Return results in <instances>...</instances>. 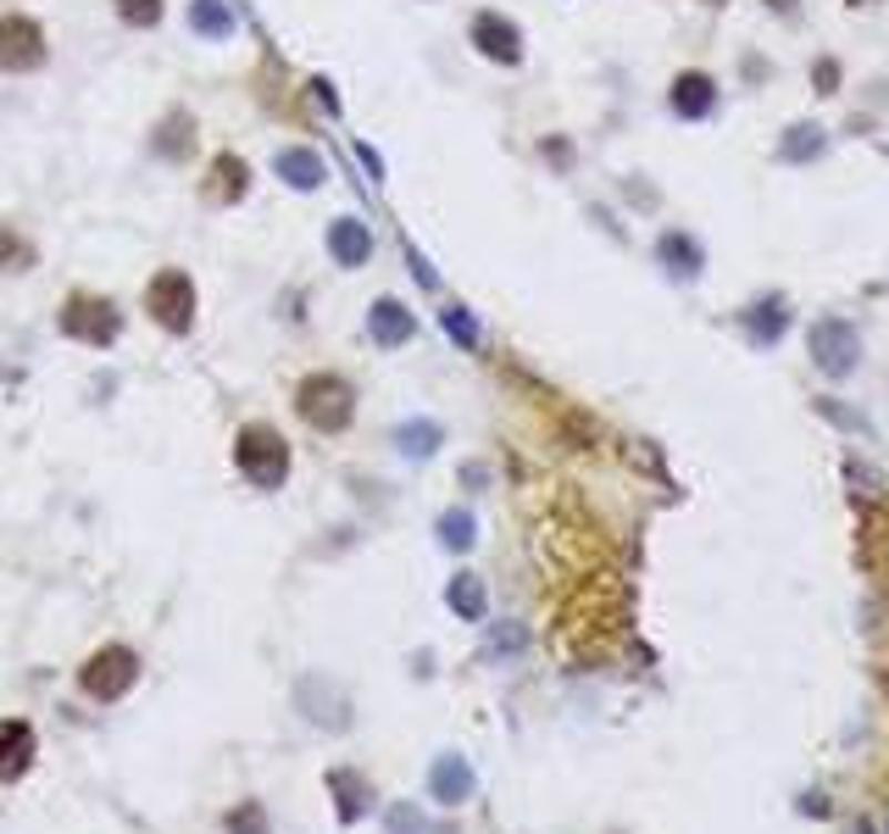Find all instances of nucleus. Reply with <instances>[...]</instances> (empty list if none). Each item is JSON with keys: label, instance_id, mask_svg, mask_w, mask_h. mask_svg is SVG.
Instances as JSON below:
<instances>
[{"label": "nucleus", "instance_id": "9b49d317", "mask_svg": "<svg viewBox=\"0 0 889 834\" xmlns=\"http://www.w3.org/2000/svg\"><path fill=\"white\" fill-rule=\"evenodd\" d=\"M367 339H372V345H384V350L411 345V339H417V317L406 312V301H395V295H372V306H367Z\"/></svg>", "mask_w": 889, "mask_h": 834}, {"label": "nucleus", "instance_id": "ddd939ff", "mask_svg": "<svg viewBox=\"0 0 889 834\" xmlns=\"http://www.w3.org/2000/svg\"><path fill=\"white\" fill-rule=\"evenodd\" d=\"M151 151H156L162 162H190V156L201 151V123H195V112H190V106H173V112L156 123Z\"/></svg>", "mask_w": 889, "mask_h": 834}, {"label": "nucleus", "instance_id": "f03ea898", "mask_svg": "<svg viewBox=\"0 0 889 834\" xmlns=\"http://www.w3.org/2000/svg\"><path fill=\"white\" fill-rule=\"evenodd\" d=\"M234 468H239V479H245L251 490L273 496V490L289 485L295 451H289L284 429H273V424H245V429L234 435Z\"/></svg>", "mask_w": 889, "mask_h": 834}, {"label": "nucleus", "instance_id": "f3484780", "mask_svg": "<svg viewBox=\"0 0 889 834\" xmlns=\"http://www.w3.org/2000/svg\"><path fill=\"white\" fill-rule=\"evenodd\" d=\"M445 607H451L462 623H484L490 618V584L479 573H451V584H445Z\"/></svg>", "mask_w": 889, "mask_h": 834}, {"label": "nucleus", "instance_id": "72a5a7b5", "mask_svg": "<svg viewBox=\"0 0 889 834\" xmlns=\"http://www.w3.org/2000/svg\"><path fill=\"white\" fill-rule=\"evenodd\" d=\"M883 834H889V823H883Z\"/></svg>", "mask_w": 889, "mask_h": 834}, {"label": "nucleus", "instance_id": "5701e85b", "mask_svg": "<svg viewBox=\"0 0 889 834\" xmlns=\"http://www.w3.org/2000/svg\"><path fill=\"white\" fill-rule=\"evenodd\" d=\"M34 262H40V245L18 223H0V273H29Z\"/></svg>", "mask_w": 889, "mask_h": 834}, {"label": "nucleus", "instance_id": "412c9836", "mask_svg": "<svg viewBox=\"0 0 889 834\" xmlns=\"http://www.w3.org/2000/svg\"><path fill=\"white\" fill-rule=\"evenodd\" d=\"M433 535H439V546L445 551H473V540H479V518H473V507H445L439 512V523H433Z\"/></svg>", "mask_w": 889, "mask_h": 834}, {"label": "nucleus", "instance_id": "6e6552de", "mask_svg": "<svg viewBox=\"0 0 889 834\" xmlns=\"http://www.w3.org/2000/svg\"><path fill=\"white\" fill-rule=\"evenodd\" d=\"M468 40H473V51H479L484 62H495V68H518V62H523V29H518L512 18H501V12H473Z\"/></svg>", "mask_w": 889, "mask_h": 834}, {"label": "nucleus", "instance_id": "473e14b6", "mask_svg": "<svg viewBox=\"0 0 889 834\" xmlns=\"http://www.w3.org/2000/svg\"><path fill=\"white\" fill-rule=\"evenodd\" d=\"M856 834H867V828H856Z\"/></svg>", "mask_w": 889, "mask_h": 834}, {"label": "nucleus", "instance_id": "0eeeda50", "mask_svg": "<svg viewBox=\"0 0 889 834\" xmlns=\"http://www.w3.org/2000/svg\"><path fill=\"white\" fill-rule=\"evenodd\" d=\"M295 706H300V718L311 723V729H323V734H345L356 718H350V695L328 679V673H306L300 684H295Z\"/></svg>", "mask_w": 889, "mask_h": 834}, {"label": "nucleus", "instance_id": "bb28decb", "mask_svg": "<svg viewBox=\"0 0 889 834\" xmlns=\"http://www.w3.org/2000/svg\"><path fill=\"white\" fill-rule=\"evenodd\" d=\"M384 834H428V817L417 801H384Z\"/></svg>", "mask_w": 889, "mask_h": 834}, {"label": "nucleus", "instance_id": "a878e982", "mask_svg": "<svg viewBox=\"0 0 889 834\" xmlns=\"http://www.w3.org/2000/svg\"><path fill=\"white\" fill-rule=\"evenodd\" d=\"M223 834H273V817L262 801H234L223 812Z\"/></svg>", "mask_w": 889, "mask_h": 834}, {"label": "nucleus", "instance_id": "c756f323", "mask_svg": "<svg viewBox=\"0 0 889 834\" xmlns=\"http://www.w3.org/2000/svg\"><path fill=\"white\" fill-rule=\"evenodd\" d=\"M306 95H311L328 118H339V95H334V84H328V79H311V84H306Z\"/></svg>", "mask_w": 889, "mask_h": 834}, {"label": "nucleus", "instance_id": "b1692460", "mask_svg": "<svg viewBox=\"0 0 889 834\" xmlns=\"http://www.w3.org/2000/svg\"><path fill=\"white\" fill-rule=\"evenodd\" d=\"M439 328L451 334L462 350H479V345H484V328H479V317H473L462 301H445V306H439Z\"/></svg>", "mask_w": 889, "mask_h": 834}, {"label": "nucleus", "instance_id": "39448f33", "mask_svg": "<svg viewBox=\"0 0 889 834\" xmlns=\"http://www.w3.org/2000/svg\"><path fill=\"white\" fill-rule=\"evenodd\" d=\"M140 651L134 645H101V651H90L84 657V668H79V690L95 701V706H117L134 684H140Z\"/></svg>", "mask_w": 889, "mask_h": 834}, {"label": "nucleus", "instance_id": "4468645a", "mask_svg": "<svg viewBox=\"0 0 889 834\" xmlns=\"http://www.w3.org/2000/svg\"><path fill=\"white\" fill-rule=\"evenodd\" d=\"M328 795H334V817L350 828V823H361L367 812H372V779L367 773H356V767H328Z\"/></svg>", "mask_w": 889, "mask_h": 834}, {"label": "nucleus", "instance_id": "393cba45", "mask_svg": "<svg viewBox=\"0 0 889 834\" xmlns=\"http://www.w3.org/2000/svg\"><path fill=\"white\" fill-rule=\"evenodd\" d=\"M112 12H117L123 29L151 34V29H162V18H167V0H112Z\"/></svg>", "mask_w": 889, "mask_h": 834}, {"label": "nucleus", "instance_id": "423d86ee", "mask_svg": "<svg viewBox=\"0 0 889 834\" xmlns=\"http://www.w3.org/2000/svg\"><path fill=\"white\" fill-rule=\"evenodd\" d=\"M51 62L45 23L29 12H0V73H40Z\"/></svg>", "mask_w": 889, "mask_h": 834}, {"label": "nucleus", "instance_id": "6ab92c4d", "mask_svg": "<svg viewBox=\"0 0 889 834\" xmlns=\"http://www.w3.org/2000/svg\"><path fill=\"white\" fill-rule=\"evenodd\" d=\"M667 101H673V112H678V118H706V112L717 106V84H712L706 73H678Z\"/></svg>", "mask_w": 889, "mask_h": 834}, {"label": "nucleus", "instance_id": "20e7f679", "mask_svg": "<svg viewBox=\"0 0 889 834\" xmlns=\"http://www.w3.org/2000/svg\"><path fill=\"white\" fill-rule=\"evenodd\" d=\"M145 312H151V323H156L162 334H173V339L195 334V317H201V289H195V278H190L184 267H156L151 284H145Z\"/></svg>", "mask_w": 889, "mask_h": 834}, {"label": "nucleus", "instance_id": "cd10ccee", "mask_svg": "<svg viewBox=\"0 0 889 834\" xmlns=\"http://www.w3.org/2000/svg\"><path fill=\"white\" fill-rule=\"evenodd\" d=\"M662 262H678L673 273H695V267H701V251H695L684 234H667V240H662Z\"/></svg>", "mask_w": 889, "mask_h": 834}, {"label": "nucleus", "instance_id": "f8f14e48", "mask_svg": "<svg viewBox=\"0 0 889 834\" xmlns=\"http://www.w3.org/2000/svg\"><path fill=\"white\" fill-rule=\"evenodd\" d=\"M428 795H433L439 806H462V801H473V762L457 756V751L433 756V762H428Z\"/></svg>", "mask_w": 889, "mask_h": 834}, {"label": "nucleus", "instance_id": "a211bd4d", "mask_svg": "<svg viewBox=\"0 0 889 834\" xmlns=\"http://www.w3.org/2000/svg\"><path fill=\"white\" fill-rule=\"evenodd\" d=\"M389 446H395L406 462H428V457L445 446V429L433 424V417H406V424H395Z\"/></svg>", "mask_w": 889, "mask_h": 834}, {"label": "nucleus", "instance_id": "aec40b11", "mask_svg": "<svg viewBox=\"0 0 889 834\" xmlns=\"http://www.w3.org/2000/svg\"><path fill=\"white\" fill-rule=\"evenodd\" d=\"M811 350H817L822 373H850V362H856V339L845 334V323H822L811 334Z\"/></svg>", "mask_w": 889, "mask_h": 834}, {"label": "nucleus", "instance_id": "7c9ffc66", "mask_svg": "<svg viewBox=\"0 0 889 834\" xmlns=\"http://www.w3.org/2000/svg\"><path fill=\"white\" fill-rule=\"evenodd\" d=\"M523 640H529V634L507 623V629H495V640H490V657H507V651H523Z\"/></svg>", "mask_w": 889, "mask_h": 834}, {"label": "nucleus", "instance_id": "9d476101", "mask_svg": "<svg viewBox=\"0 0 889 834\" xmlns=\"http://www.w3.org/2000/svg\"><path fill=\"white\" fill-rule=\"evenodd\" d=\"M34 756H40V734H34V723H29V718H0V784L29 779Z\"/></svg>", "mask_w": 889, "mask_h": 834}, {"label": "nucleus", "instance_id": "7ed1b4c3", "mask_svg": "<svg viewBox=\"0 0 889 834\" xmlns=\"http://www.w3.org/2000/svg\"><path fill=\"white\" fill-rule=\"evenodd\" d=\"M57 328L73 339V345H90V350H112L123 339V312L112 295L101 289H68L62 312H57Z\"/></svg>", "mask_w": 889, "mask_h": 834}, {"label": "nucleus", "instance_id": "dca6fc26", "mask_svg": "<svg viewBox=\"0 0 889 834\" xmlns=\"http://www.w3.org/2000/svg\"><path fill=\"white\" fill-rule=\"evenodd\" d=\"M273 173H278L289 190H300V195H311V190L328 184V162H323L311 145H284V151L273 156Z\"/></svg>", "mask_w": 889, "mask_h": 834}, {"label": "nucleus", "instance_id": "c85d7f7f", "mask_svg": "<svg viewBox=\"0 0 889 834\" xmlns=\"http://www.w3.org/2000/svg\"><path fill=\"white\" fill-rule=\"evenodd\" d=\"M406 262H411V278H417V284H422V289H439V273H433V267H428V256H422V251H417V245H406Z\"/></svg>", "mask_w": 889, "mask_h": 834}, {"label": "nucleus", "instance_id": "f257e3e1", "mask_svg": "<svg viewBox=\"0 0 889 834\" xmlns=\"http://www.w3.org/2000/svg\"><path fill=\"white\" fill-rule=\"evenodd\" d=\"M295 417L311 435H345L356 424V384L334 367H317L306 378H295Z\"/></svg>", "mask_w": 889, "mask_h": 834}, {"label": "nucleus", "instance_id": "4be33fe9", "mask_svg": "<svg viewBox=\"0 0 889 834\" xmlns=\"http://www.w3.org/2000/svg\"><path fill=\"white\" fill-rule=\"evenodd\" d=\"M190 29L206 34L212 45H223V40H234V12L223 0H190Z\"/></svg>", "mask_w": 889, "mask_h": 834}, {"label": "nucleus", "instance_id": "2f4dec72", "mask_svg": "<svg viewBox=\"0 0 889 834\" xmlns=\"http://www.w3.org/2000/svg\"><path fill=\"white\" fill-rule=\"evenodd\" d=\"M356 162L367 167V179H372V184H384V162H378V151H372V145H356Z\"/></svg>", "mask_w": 889, "mask_h": 834}, {"label": "nucleus", "instance_id": "2eb2a0df", "mask_svg": "<svg viewBox=\"0 0 889 834\" xmlns=\"http://www.w3.org/2000/svg\"><path fill=\"white\" fill-rule=\"evenodd\" d=\"M323 245H328V256H334L345 273H356V267L372 262V228H367L361 217H334L328 234H323Z\"/></svg>", "mask_w": 889, "mask_h": 834}, {"label": "nucleus", "instance_id": "1a4fd4ad", "mask_svg": "<svg viewBox=\"0 0 889 834\" xmlns=\"http://www.w3.org/2000/svg\"><path fill=\"white\" fill-rule=\"evenodd\" d=\"M201 201H206V206H239V201H251V162H245L239 151H217V156L206 162Z\"/></svg>", "mask_w": 889, "mask_h": 834}]
</instances>
